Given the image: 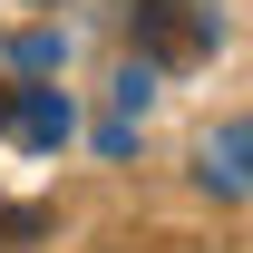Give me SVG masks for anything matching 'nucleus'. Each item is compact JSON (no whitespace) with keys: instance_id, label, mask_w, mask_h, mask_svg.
<instances>
[{"instance_id":"obj_1","label":"nucleus","mask_w":253,"mask_h":253,"mask_svg":"<svg viewBox=\"0 0 253 253\" xmlns=\"http://www.w3.org/2000/svg\"><path fill=\"white\" fill-rule=\"evenodd\" d=\"M126 39H136V59H156V68H195L214 49V10H195V0H136L126 10Z\"/></svg>"},{"instance_id":"obj_2","label":"nucleus","mask_w":253,"mask_h":253,"mask_svg":"<svg viewBox=\"0 0 253 253\" xmlns=\"http://www.w3.org/2000/svg\"><path fill=\"white\" fill-rule=\"evenodd\" d=\"M0 126H10L20 146H68V126H78V117H68V97H59V88H20Z\"/></svg>"},{"instance_id":"obj_3","label":"nucleus","mask_w":253,"mask_h":253,"mask_svg":"<svg viewBox=\"0 0 253 253\" xmlns=\"http://www.w3.org/2000/svg\"><path fill=\"white\" fill-rule=\"evenodd\" d=\"M205 185H244L253 195V126H234L224 146H205Z\"/></svg>"},{"instance_id":"obj_4","label":"nucleus","mask_w":253,"mask_h":253,"mask_svg":"<svg viewBox=\"0 0 253 253\" xmlns=\"http://www.w3.org/2000/svg\"><path fill=\"white\" fill-rule=\"evenodd\" d=\"M39 224H49V214H39V205H0V253H10V244H30Z\"/></svg>"}]
</instances>
